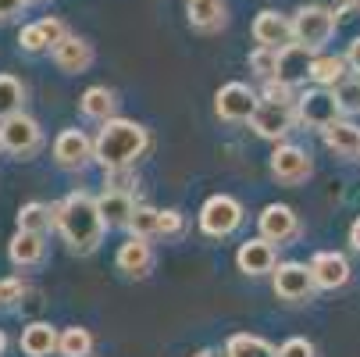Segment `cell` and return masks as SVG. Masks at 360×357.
<instances>
[{
    "label": "cell",
    "mask_w": 360,
    "mask_h": 357,
    "mask_svg": "<svg viewBox=\"0 0 360 357\" xmlns=\"http://www.w3.org/2000/svg\"><path fill=\"white\" fill-rule=\"evenodd\" d=\"M39 29H43V36H46V46L54 50L65 36H68V25L61 22V18H39Z\"/></svg>",
    "instance_id": "cell-39"
},
{
    "label": "cell",
    "mask_w": 360,
    "mask_h": 357,
    "mask_svg": "<svg viewBox=\"0 0 360 357\" xmlns=\"http://www.w3.org/2000/svg\"><path fill=\"white\" fill-rule=\"evenodd\" d=\"M253 39L261 43V46H275V50L296 43L292 18H285V15H278V11H261V15L253 18Z\"/></svg>",
    "instance_id": "cell-13"
},
{
    "label": "cell",
    "mask_w": 360,
    "mask_h": 357,
    "mask_svg": "<svg viewBox=\"0 0 360 357\" xmlns=\"http://www.w3.org/2000/svg\"><path fill=\"white\" fill-rule=\"evenodd\" d=\"M278 357H314V343L303 339V336H292L278 346Z\"/></svg>",
    "instance_id": "cell-38"
},
{
    "label": "cell",
    "mask_w": 360,
    "mask_h": 357,
    "mask_svg": "<svg viewBox=\"0 0 360 357\" xmlns=\"http://www.w3.org/2000/svg\"><path fill=\"white\" fill-rule=\"evenodd\" d=\"M257 225H261V236L271 243H285L300 232V218L289 203H268L261 211V218H257Z\"/></svg>",
    "instance_id": "cell-14"
},
{
    "label": "cell",
    "mask_w": 360,
    "mask_h": 357,
    "mask_svg": "<svg viewBox=\"0 0 360 357\" xmlns=\"http://www.w3.org/2000/svg\"><path fill=\"white\" fill-rule=\"evenodd\" d=\"M54 161L61 168H86L93 158V139L82 132V129H65L58 139H54Z\"/></svg>",
    "instance_id": "cell-11"
},
{
    "label": "cell",
    "mask_w": 360,
    "mask_h": 357,
    "mask_svg": "<svg viewBox=\"0 0 360 357\" xmlns=\"http://www.w3.org/2000/svg\"><path fill=\"white\" fill-rule=\"evenodd\" d=\"M18 43H22V50H29V54H43V50H50V46H46V36H43V29H39V22L25 25L22 36H18Z\"/></svg>",
    "instance_id": "cell-33"
},
{
    "label": "cell",
    "mask_w": 360,
    "mask_h": 357,
    "mask_svg": "<svg viewBox=\"0 0 360 357\" xmlns=\"http://www.w3.org/2000/svg\"><path fill=\"white\" fill-rule=\"evenodd\" d=\"M22 293H25V282L22 279H0V308H15V303L22 300Z\"/></svg>",
    "instance_id": "cell-35"
},
{
    "label": "cell",
    "mask_w": 360,
    "mask_h": 357,
    "mask_svg": "<svg viewBox=\"0 0 360 357\" xmlns=\"http://www.w3.org/2000/svg\"><path fill=\"white\" fill-rule=\"evenodd\" d=\"M150 150V132L129 118H108L93 139V158L104 168H129Z\"/></svg>",
    "instance_id": "cell-2"
},
{
    "label": "cell",
    "mask_w": 360,
    "mask_h": 357,
    "mask_svg": "<svg viewBox=\"0 0 360 357\" xmlns=\"http://www.w3.org/2000/svg\"><path fill=\"white\" fill-rule=\"evenodd\" d=\"M79 108H82V115L93 118V122H108V118H115L118 96H115L108 86H89V89L82 93V100H79Z\"/></svg>",
    "instance_id": "cell-23"
},
{
    "label": "cell",
    "mask_w": 360,
    "mask_h": 357,
    "mask_svg": "<svg viewBox=\"0 0 360 357\" xmlns=\"http://www.w3.org/2000/svg\"><path fill=\"white\" fill-rule=\"evenodd\" d=\"M332 93L339 100L342 115H360V79H342L339 86H332Z\"/></svg>",
    "instance_id": "cell-32"
},
{
    "label": "cell",
    "mask_w": 360,
    "mask_h": 357,
    "mask_svg": "<svg viewBox=\"0 0 360 357\" xmlns=\"http://www.w3.org/2000/svg\"><path fill=\"white\" fill-rule=\"evenodd\" d=\"M50 225H58L54 208H46V203H39V200L25 203V208L18 211V229H25V232H46Z\"/></svg>",
    "instance_id": "cell-27"
},
{
    "label": "cell",
    "mask_w": 360,
    "mask_h": 357,
    "mask_svg": "<svg viewBox=\"0 0 360 357\" xmlns=\"http://www.w3.org/2000/svg\"><path fill=\"white\" fill-rule=\"evenodd\" d=\"M118 268H122L125 275H132V279L150 275V268H153V250H150L146 236H129V239L118 246Z\"/></svg>",
    "instance_id": "cell-19"
},
{
    "label": "cell",
    "mask_w": 360,
    "mask_h": 357,
    "mask_svg": "<svg viewBox=\"0 0 360 357\" xmlns=\"http://www.w3.org/2000/svg\"><path fill=\"white\" fill-rule=\"evenodd\" d=\"M22 100H25V86L15 75H0V122L18 115L22 111Z\"/></svg>",
    "instance_id": "cell-29"
},
{
    "label": "cell",
    "mask_w": 360,
    "mask_h": 357,
    "mask_svg": "<svg viewBox=\"0 0 360 357\" xmlns=\"http://www.w3.org/2000/svg\"><path fill=\"white\" fill-rule=\"evenodd\" d=\"M25 4H29V0H0V22H8V18L22 15Z\"/></svg>",
    "instance_id": "cell-40"
},
{
    "label": "cell",
    "mask_w": 360,
    "mask_h": 357,
    "mask_svg": "<svg viewBox=\"0 0 360 357\" xmlns=\"http://www.w3.org/2000/svg\"><path fill=\"white\" fill-rule=\"evenodd\" d=\"M129 232L132 236H161V211L158 208H136V215L129 218Z\"/></svg>",
    "instance_id": "cell-30"
},
{
    "label": "cell",
    "mask_w": 360,
    "mask_h": 357,
    "mask_svg": "<svg viewBox=\"0 0 360 357\" xmlns=\"http://www.w3.org/2000/svg\"><path fill=\"white\" fill-rule=\"evenodd\" d=\"M182 232H186V215L182 211H161V236L179 239Z\"/></svg>",
    "instance_id": "cell-37"
},
{
    "label": "cell",
    "mask_w": 360,
    "mask_h": 357,
    "mask_svg": "<svg viewBox=\"0 0 360 357\" xmlns=\"http://www.w3.org/2000/svg\"><path fill=\"white\" fill-rule=\"evenodd\" d=\"M311 272H314L318 289H339V286L349 282V261L342 258V253H335V250H321V253H314Z\"/></svg>",
    "instance_id": "cell-17"
},
{
    "label": "cell",
    "mask_w": 360,
    "mask_h": 357,
    "mask_svg": "<svg viewBox=\"0 0 360 357\" xmlns=\"http://www.w3.org/2000/svg\"><path fill=\"white\" fill-rule=\"evenodd\" d=\"M346 68H349V61H346V58H332V54H321V58H314L311 79H314L318 86H339V82L346 79Z\"/></svg>",
    "instance_id": "cell-26"
},
{
    "label": "cell",
    "mask_w": 360,
    "mask_h": 357,
    "mask_svg": "<svg viewBox=\"0 0 360 357\" xmlns=\"http://www.w3.org/2000/svg\"><path fill=\"white\" fill-rule=\"evenodd\" d=\"M314 289H318V282H314L311 265H300V261L278 265V272H275V293H278L282 300H292V303L311 300Z\"/></svg>",
    "instance_id": "cell-10"
},
{
    "label": "cell",
    "mask_w": 360,
    "mask_h": 357,
    "mask_svg": "<svg viewBox=\"0 0 360 357\" xmlns=\"http://www.w3.org/2000/svg\"><path fill=\"white\" fill-rule=\"evenodd\" d=\"M225 357H278V350H275L268 339H261V336L239 332V336H232V339H229Z\"/></svg>",
    "instance_id": "cell-25"
},
{
    "label": "cell",
    "mask_w": 360,
    "mask_h": 357,
    "mask_svg": "<svg viewBox=\"0 0 360 357\" xmlns=\"http://www.w3.org/2000/svg\"><path fill=\"white\" fill-rule=\"evenodd\" d=\"M54 222L75 253H93L100 246V239H104V229H108L96 196H89L82 189H75L61 203H54Z\"/></svg>",
    "instance_id": "cell-1"
},
{
    "label": "cell",
    "mask_w": 360,
    "mask_h": 357,
    "mask_svg": "<svg viewBox=\"0 0 360 357\" xmlns=\"http://www.w3.org/2000/svg\"><path fill=\"white\" fill-rule=\"evenodd\" d=\"M4 350H8V336H4V329H0V357H4Z\"/></svg>",
    "instance_id": "cell-43"
},
{
    "label": "cell",
    "mask_w": 360,
    "mask_h": 357,
    "mask_svg": "<svg viewBox=\"0 0 360 357\" xmlns=\"http://www.w3.org/2000/svg\"><path fill=\"white\" fill-rule=\"evenodd\" d=\"M61 346V332L46 322H32L22 329V353L25 357H50Z\"/></svg>",
    "instance_id": "cell-20"
},
{
    "label": "cell",
    "mask_w": 360,
    "mask_h": 357,
    "mask_svg": "<svg viewBox=\"0 0 360 357\" xmlns=\"http://www.w3.org/2000/svg\"><path fill=\"white\" fill-rule=\"evenodd\" d=\"M236 265H239L243 275H268V272H275V246H271V239H264V236L246 239L239 246V253H236Z\"/></svg>",
    "instance_id": "cell-15"
},
{
    "label": "cell",
    "mask_w": 360,
    "mask_h": 357,
    "mask_svg": "<svg viewBox=\"0 0 360 357\" xmlns=\"http://www.w3.org/2000/svg\"><path fill=\"white\" fill-rule=\"evenodd\" d=\"M296 104H271V100H261L257 111L250 115V129L261 136V139H285L296 125Z\"/></svg>",
    "instance_id": "cell-6"
},
{
    "label": "cell",
    "mask_w": 360,
    "mask_h": 357,
    "mask_svg": "<svg viewBox=\"0 0 360 357\" xmlns=\"http://www.w3.org/2000/svg\"><path fill=\"white\" fill-rule=\"evenodd\" d=\"M50 54H54V65L61 68V72H68V75H82L89 65H93V46L82 39V36H65L54 50H50Z\"/></svg>",
    "instance_id": "cell-16"
},
{
    "label": "cell",
    "mask_w": 360,
    "mask_h": 357,
    "mask_svg": "<svg viewBox=\"0 0 360 357\" xmlns=\"http://www.w3.org/2000/svg\"><path fill=\"white\" fill-rule=\"evenodd\" d=\"M346 4H360V0H346Z\"/></svg>",
    "instance_id": "cell-45"
},
{
    "label": "cell",
    "mask_w": 360,
    "mask_h": 357,
    "mask_svg": "<svg viewBox=\"0 0 360 357\" xmlns=\"http://www.w3.org/2000/svg\"><path fill=\"white\" fill-rule=\"evenodd\" d=\"M339 115H342V108H339L335 93H328V86L307 89V93L296 96V118H300L303 125H311V129H325V125H332Z\"/></svg>",
    "instance_id": "cell-7"
},
{
    "label": "cell",
    "mask_w": 360,
    "mask_h": 357,
    "mask_svg": "<svg viewBox=\"0 0 360 357\" xmlns=\"http://www.w3.org/2000/svg\"><path fill=\"white\" fill-rule=\"evenodd\" d=\"M257 104H261V100H257V93L246 82H225L218 89V96H214V111L225 122H250Z\"/></svg>",
    "instance_id": "cell-8"
},
{
    "label": "cell",
    "mask_w": 360,
    "mask_h": 357,
    "mask_svg": "<svg viewBox=\"0 0 360 357\" xmlns=\"http://www.w3.org/2000/svg\"><path fill=\"white\" fill-rule=\"evenodd\" d=\"M61 357H89L93 353V332L82 329V325H72L61 332V346H58Z\"/></svg>",
    "instance_id": "cell-28"
},
{
    "label": "cell",
    "mask_w": 360,
    "mask_h": 357,
    "mask_svg": "<svg viewBox=\"0 0 360 357\" xmlns=\"http://www.w3.org/2000/svg\"><path fill=\"white\" fill-rule=\"evenodd\" d=\"M96 203H100V215H104L108 229H129V218L139 208L129 189H104L96 196Z\"/></svg>",
    "instance_id": "cell-18"
},
{
    "label": "cell",
    "mask_w": 360,
    "mask_h": 357,
    "mask_svg": "<svg viewBox=\"0 0 360 357\" xmlns=\"http://www.w3.org/2000/svg\"><path fill=\"white\" fill-rule=\"evenodd\" d=\"M335 25H339L335 11H332V8H321V4H307V8H300L296 18H292L296 43L311 46V50H321V46L335 36Z\"/></svg>",
    "instance_id": "cell-3"
},
{
    "label": "cell",
    "mask_w": 360,
    "mask_h": 357,
    "mask_svg": "<svg viewBox=\"0 0 360 357\" xmlns=\"http://www.w3.org/2000/svg\"><path fill=\"white\" fill-rule=\"evenodd\" d=\"M349 243H353V250H360V218H356L353 229H349Z\"/></svg>",
    "instance_id": "cell-42"
},
{
    "label": "cell",
    "mask_w": 360,
    "mask_h": 357,
    "mask_svg": "<svg viewBox=\"0 0 360 357\" xmlns=\"http://www.w3.org/2000/svg\"><path fill=\"white\" fill-rule=\"evenodd\" d=\"M43 253H46L43 232H25V229H18V236L8 243V258H11V265H18V268L39 265Z\"/></svg>",
    "instance_id": "cell-22"
},
{
    "label": "cell",
    "mask_w": 360,
    "mask_h": 357,
    "mask_svg": "<svg viewBox=\"0 0 360 357\" xmlns=\"http://www.w3.org/2000/svg\"><path fill=\"white\" fill-rule=\"evenodd\" d=\"M321 136H325V146L335 150V154H342V158H356L360 154V125H353L346 118H335L332 125H325Z\"/></svg>",
    "instance_id": "cell-21"
},
{
    "label": "cell",
    "mask_w": 360,
    "mask_h": 357,
    "mask_svg": "<svg viewBox=\"0 0 360 357\" xmlns=\"http://www.w3.org/2000/svg\"><path fill=\"white\" fill-rule=\"evenodd\" d=\"M189 25L200 32H214L225 25V4L221 0H189Z\"/></svg>",
    "instance_id": "cell-24"
},
{
    "label": "cell",
    "mask_w": 360,
    "mask_h": 357,
    "mask_svg": "<svg viewBox=\"0 0 360 357\" xmlns=\"http://www.w3.org/2000/svg\"><path fill=\"white\" fill-rule=\"evenodd\" d=\"M346 61H349V68H353V72H360V36L346 46Z\"/></svg>",
    "instance_id": "cell-41"
},
{
    "label": "cell",
    "mask_w": 360,
    "mask_h": 357,
    "mask_svg": "<svg viewBox=\"0 0 360 357\" xmlns=\"http://www.w3.org/2000/svg\"><path fill=\"white\" fill-rule=\"evenodd\" d=\"M264 100H271V104H296L292 86L282 79H264Z\"/></svg>",
    "instance_id": "cell-34"
},
{
    "label": "cell",
    "mask_w": 360,
    "mask_h": 357,
    "mask_svg": "<svg viewBox=\"0 0 360 357\" xmlns=\"http://www.w3.org/2000/svg\"><path fill=\"white\" fill-rule=\"evenodd\" d=\"M239 225H243V203L236 196H229V193L211 196L200 208V229H203V236H211V239H225Z\"/></svg>",
    "instance_id": "cell-4"
},
{
    "label": "cell",
    "mask_w": 360,
    "mask_h": 357,
    "mask_svg": "<svg viewBox=\"0 0 360 357\" xmlns=\"http://www.w3.org/2000/svg\"><path fill=\"white\" fill-rule=\"evenodd\" d=\"M311 172H314V165H311V154H307L303 146H296V143H278L275 146V154H271V175L278 182L296 186Z\"/></svg>",
    "instance_id": "cell-9"
},
{
    "label": "cell",
    "mask_w": 360,
    "mask_h": 357,
    "mask_svg": "<svg viewBox=\"0 0 360 357\" xmlns=\"http://www.w3.org/2000/svg\"><path fill=\"white\" fill-rule=\"evenodd\" d=\"M250 68L261 75V79H275V75H278V50L257 43V50L250 54Z\"/></svg>",
    "instance_id": "cell-31"
},
{
    "label": "cell",
    "mask_w": 360,
    "mask_h": 357,
    "mask_svg": "<svg viewBox=\"0 0 360 357\" xmlns=\"http://www.w3.org/2000/svg\"><path fill=\"white\" fill-rule=\"evenodd\" d=\"M311 68H314V50L303 46V43H289V46L278 50V75L275 79H282L296 89L300 82L311 79Z\"/></svg>",
    "instance_id": "cell-12"
},
{
    "label": "cell",
    "mask_w": 360,
    "mask_h": 357,
    "mask_svg": "<svg viewBox=\"0 0 360 357\" xmlns=\"http://www.w3.org/2000/svg\"><path fill=\"white\" fill-rule=\"evenodd\" d=\"M186 4H189V0H186Z\"/></svg>",
    "instance_id": "cell-46"
},
{
    "label": "cell",
    "mask_w": 360,
    "mask_h": 357,
    "mask_svg": "<svg viewBox=\"0 0 360 357\" xmlns=\"http://www.w3.org/2000/svg\"><path fill=\"white\" fill-rule=\"evenodd\" d=\"M193 357H214V350H196Z\"/></svg>",
    "instance_id": "cell-44"
},
{
    "label": "cell",
    "mask_w": 360,
    "mask_h": 357,
    "mask_svg": "<svg viewBox=\"0 0 360 357\" xmlns=\"http://www.w3.org/2000/svg\"><path fill=\"white\" fill-rule=\"evenodd\" d=\"M104 186H108V189H129V193H132V186H136L132 165H129V168H104Z\"/></svg>",
    "instance_id": "cell-36"
},
{
    "label": "cell",
    "mask_w": 360,
    "mask_h": 357,
    "mask_svg": "<svg viewBox=\"0 0 360 357\" xmlns=\"http://www.w3.org/2000/svg\"><path fill=\"white\" fill-rule=\"evenodd\" d=\"M0 146L15 158H32L36 150L43 146V129L29 118V115H11L0 122Z\"/></svg>",
    "instance_id": "cell-5"
}]
</instances>
